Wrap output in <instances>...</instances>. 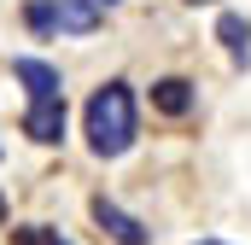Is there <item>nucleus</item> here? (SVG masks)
I'll use <instances>...</instances> for the list:
<instances>
[{"mask_svg":"<svg viewBox=\"0 0 251 245\" xmlns=\"http://www.w3.org/2000/svg\"><path fill=\"white\" fill-rule=\"evenodd\" d=\"M82 134H88V152L105 158V164L134 152V140H140V99H134V88H128L123 76L88 94V105H82Z\"/></svg>","mask_w":251,"mask_h":245,"instance_id":"1","label":"nucleus"},{"mask_svg":"<svg viewBox=\"0 0 251 245\" xmlns=\"http://www.w3.org/2000/svg\"><path fill=\"white\" fill-rule=\"evenodd\" d=\"M123 0H53V29L59 35H94Z\"/></svg>","mask_w":251,"mask_h":245,"instance_id":"2","label":"nucleus"},{"mask_svg":"<svg viewBox=\"0 0 251 245\" xmlns=\"http://www.w3.org/2000/svg\"><path fill=\"white\" fill-rule=\"evenodd\" d=\"M64 122H70L64 94H59V99H29V105H24V134H29L35 146H59V140H64Z\"/></svg>","mask_w":251,"mask_h":245,"instance_id":"3","label":"nucleus"},{"mask_svg":"<svg viewBox=\"0 0 251 245\" xmlns=\"http://www.w3.org/2000/svg\"><path fill=\"white\" fill-rule=\"evenodd\" d=\"M12 76L24 82V94H29V99H59V94H64L59 64L35 59V53H18V59H12Z\"/></svg>","mask_w":251,"mask_h":245,"instance_id":"4","label":"nucleus"},{"mask_svg":"<svg viewBox=\"0 0 251 245\" xmlns=\"http://www.w3.org/2000/svg\"><path fill=\"white\" fill-rule=\"evenodd\" d=\"M94 222H100V228H105V234H111L117 245H152V228H146L140 216H128L123 204H111L105 193L94 198Z\"/></svg>","mask_w":251,"mask_h":245,"instance_id":"5","label":"nucleus"},{"mask_svg":"<svg viewBox=\"0 0 251 245\" xmlns=\"http://www.w3.org/2000/svg\"><path fill=\"white\" fill-rule=\"evenodd\" d=\"M193 105H199V88H193L187 76H158V82H152V111H164V117H187Z\"/></svg>","mask_w":251,"mask_h":245,"instance_id":"6","label":"nucleus"},{"mask_svg":"<svg viewBox=\"0 0 251 245\" xmlns=\"http://www.w3.org/2000/svg\"><path fill=\"white\" fill-rule=\"evenodd\" d=\"M216 41L228 47L234 70H246V64H251V24L240 18V12H222V18H216Z\"/></svg>","mask_w":251,"mask_h":245,"instance_id":"7","label":"nucleus"},{"mask_svg":"<svg viewBox=\"0 0 251 245\" xmlns=\"http://www.w3.org/2000/svg\"><path fill=\"white\" fill-rule=\"evenodd\" d=\"M12 245H70V240L47 222H24V228H12Z\"/></svg>","mask_w":251,"mask_h":245,"instance_id":"8","label":"nucleus"},{"mask_svg":"<svg viewBox=\"0 0 251 245\" xmlns=\"http://www.w3.org/2000/svg\"><path fill=\"white\" fill-rule=\"evenodd\" d=\"M24 24H29L35 35H53V0H29V6H24Z\"/></svg>","mask_w":251,"mask_h":245,"instance_id":"9","label":"nucleus"},{"mask_svg":"<svg viewBox=\"0 0 251 245\" xmlns=\"http://www.w3.org/2000/svg\"><path fill=\"white\" fill-rule=\"evenodd\" d=\"M0 228H6V193H0Z\"/></svg>","mask_w":251,"mask_h":245,"instance_id":"10","label":"nucleus"},{"mask_svg":"<svg viewBox=\"0 0 251 245\" xmlns=\"http://www.w3.org/2000/svg\"><path fill=\"white\" fill-rule=\"evenodd\" d=\"M187 6H210V0H187Z\"/></svg>","mask_w":251,"mask_h":245,"instance_id":"11","label":"nucleus"},{"mask_svg":"<svg viewBox=\"0 0 251 245\" xmlns=\"http://www.w3.org/2000/svg\"><path fill=\"white\" fill-rule=\"evenodd\" d=\"M199 245H222V240H199Z\"/></svg>","mask_w":251,"mask_h":245,"instance_id":"12","label":"nucleus"}]
</instances>
